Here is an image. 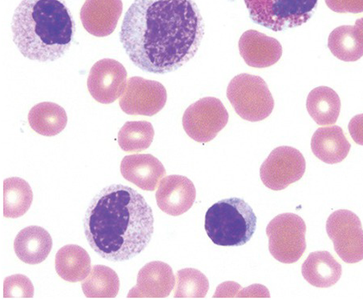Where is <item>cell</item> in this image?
Returning <instances> with one entry per match:
<instances>
[{
  "label": "cell",
  "mask_w": 363,
  "mask_h": 301,
  "mask_svg": "<svg viewBox=\"0 0 363 301\" xmlns=\"http://www.w3.org/2000/svg\"><path fill=\"white\" fill-rule=\"evenodd\" d=\"M204 34V21L194 0H135L120 39L140 69L165 74L194 57Z\"/></svg>",
  "instance_id": "6da1fadb"
},
{
  "label": "cell",
  "mask_w": 363,
  "mask_h": 301,
  "mask_svg": "<svg viewBox=\"0 0 363 301\" xmlns=\"http://www.w3.org/2000/svg\"><path fill=\"white\" fill-rule=\"evenodd\" d=\"M84 226L91 248L104 259L120 262L146 249L155 231V218L143 195L114 184L91 200Z\"/></svg>",
  "instance_id": "7a4b0ae2"
},
{
  "label": "cell",
  "mask_w": 363,
  "mask_h": 301,
  "mask_svg": "<svg viewBox=\"0 0 363 301\" xmlns=\"http://www.w3.org/2000/svg\"><path fill=\"white\" fill-rule=\"evenodd\" d=\"M11 30L24 57L45 63L69 50L76 24L65 0H22L12 18Z\"/></svg>",
  "instance_id": "3957f363"
},
{
  "label": "cell",
  "mask_w": 363,
  "mask_h": 301,
  "mask_svg": "<svg viewBox=\"0 0 363 301\" xmlns=\"http://www.w3.org/2000/svg\"><path fill=\"white\" fill-rule=\"evenodd\" d=\"M257 217L253 208L240 198L220 200L208 208L205 229L219 246H242L254 236Z\"/></svg>",
  "instance_id": "277c9868"
},
{
  "label": "cell",
  "mask_w": 363,
  "mask_h": 301,
  "mask_svg": "<svg viewBox=\"0 0 363 301\" xmlns=\"http://www.w3.org/2000/svg\"><path fill=\"white\" fill-rule=\"evenodd\" d=\"M251 20L274 32L303 25L315 14L318 0H244Z\"/></svg>",
  "instance_id": "5b68a950"
},
{
  "label": "cell",
  "mask_w": 363,
  "mask_h": 301,
  "mask_svg": "<svg viewBox=\"0 0 363 301\" xmlns=\"http://www.w3.org/2000/svg\"><path fill=\"white\" fill-rule=\"evenodd\" d=\"M227 98L243 120L258 122L272 113L274 101L264 79L250 74L233 78L227 88Z\"/></svg>",
  "instance_id": "8992f818"
},
{
  "label": "cell",
  "mask_w": 363,
  "mask_h": 301,
  "mask_svg": "<svg viewBox=\"0 0 363 301\" xmlns=\"http://www.w3.org/2000/svg\"><path fill=\"white\" fill-rule=\"evenodd\" d=\"M306 232L305 221L298 215H279L267 228L270 254L281 263H296L306 249Z\"/></svg>",
  "instance_id": "52a82bcc"
},
{
  "label": "cell",
  "mask_w": 363,
  "mask_h": 301,
  "mask_svg": "<svg viewBox=\"0 0 363 301\" xmlns=\"http://www.w3.org/2000/svg\"><path fill=\"white\" fill-rule=\"evenodd\" d=\"M229 121L224 104L217 98L206 97L191 104L184 112L182 125L188 136L199 143L216 137Z\"/></svg>",
  "instance_id": "ba28073f"
},
{
  "label": "cell",
  "mask_w": 363,
  "mask_h": 301,
  "mask_svg": "<svg viewBox=\"0 0 363 301\" xmlns=\"http://www.w3.org/2000/svg\"><path fill=\"white\" fill-rule=\"evenodd\" d=\"M327 232L336 254L344 262L355 263L363 260V230L355 213L346 210L332 213L327 221Z\"/></svg>",
  "instance_id": "9c48e42d"
},
{
  "label": "cell",
  "mask_w": 363,
  "mask_h": 301,
  "mask_svg": "<svg viewBox=\"0 0 363 301\" xmlns=\"http://www.w3.org/2000/svg\"><path fill=\"white\" fill-rule=\"evenodd\" d=\"M306 168L303 154L292 147H277L261 166L262 183L274 191H281L303 176Z\"/></svg>",
  "instance_id": "30bf717a"
},
{
  "label": "cell",
  "mask_w": 363,
  "mask_h": 301,
  "mask_svg": "<svg viewBox=\"0 0 363 301\" xmlns=\"http://www.w3.org/2000/svg\"><path fill=\"white\" fill-rule=\"evenodd\" d=\"M167 102L164 85L135 76L128 79L119 104L128 115L152 116L162 110Z\"/></svg>",
  "instance_id": "8fae6325"
},
{
  "label": "cell",
  "mask_w": 363,
  "mask_h": 301,
  "mask_svg": "<svg viewBox=\"0 0 363 301\" xmlns=\"http://www.w3.org/2000/svg\"><path fill=\"white\" fill-rule=\"evenodd\" d=\"M128 73L125 67L113 59H103L92 66L88 78V89L98 103H114L124 93Z\"/></svg>",
  "instance_id": "7c38bea8"
},
{
  "label": "cell",
  "mask_w": 363,
  "mask_h": 301,
  "mask_svg": "<svg viewBox=\"0 0 363 301\" xmlns=\"http://www.w3.org/2000/svg\"><path fill=\"white\" fill-rule=\"evenodd\" d=\"M156 199L160 210L170 216H181L193 207L196 188L193 182L186 176H166L160 183Z\"/></svg>",
  "instance_id": "4fadbf2b"
},
{
  "label": "cell",
  "mask_w": 363,
  "mask_h": 301,
  "mask_svg": "<svg viewBox=\"0 0 363 301\" xmlns=\"http://www.w3.org/2000/svg\"><path fill=\"white\" fill-rule=\"evenodd\" d=\"M173 269L167 263L152 261L140 270L137 285L129 291L128 298H165L175 286Z\"/></svg>",
  "instance_id": "5bb4252c"
},
{
  "label": "cell",
  "mask_w": 363,
  "mask_h": 301,
  "mask_svg": "<svg viewBox=\"0 0 363 301\" xmlns=\"http://www.w3.org/2000/svg\"><path fill=\"white\" fill-rule=\"evenodd\" d=\"M123 12L121 0H85L81 10L83 26L96 37L112 34Z\"/></svg>",
  "instance_id": "9a60e30c"
},
{
  "label": "cell",
  "mask_w": 363,
  "mask_h": 301,
  "mask_svg": "<svg viewBox=\"0 0 363 301\" xmlns=\"http://www.w3.org/2000/svg\"><path fill=\"white\" fill-rule=\"evenodd\" d=\"M239 51L246 64L264 69L279 62L282 55L279 41L255 30L243 33L239 40Z\"/></svg>",
  "instance_id": "2e32d148"
},
{
  "label": "cell",
  "mask_w": 363,
  "mask_h": 301,
  "mask_svg": "<svg viewBox=\"0 0 363 301\" xmlns=\"http://www.w3.org/2000/svg\"><path fill=\"white\" fill-rule=\"evenodd\" d=\"M123 177L144 191L153 192L166 175L164 165L150 154H136L124 157L121 164Z\"/></svg>",
  "instance_id": "e0dca14e"
},
{
  "label": "cell",
  "mask_w": 363,
  "mask_h": 301,
  "mask_svg": "<svg viewBox=\"0 0 363 301\" xmlns=\"http://www.w3.org/2000/svg\"><path fill=\"white\" fill-rule=\"evenodd\" d=\"M352 145L340 126L320 127L311 139V149L325 164L341 163L349 154Z\"/></svg>",
  "instance_id": "ac0fdd59"
},
{
  "label": "cell",
  "mask_w": 363,
  "mask_h": 301,
  "mask_svg": "<svg viewBox=\"0 0 363 301\" xmlns=\"http://www.w3.org/2000/svg\"><path fill=\"white\" fill-rule=\"evenodd\" d=\"M52 249V239L45 229L30 226L18 233L14 242L15 253L28 265H38L47 259Z\"/></svg>",
  "instance_id": "d6986e66"
},
{
  "label": "cell",
  "mask_w": 363,
  "mask_h": 301,
  "mask_svg": "<svg viewBox=\"0 0 363 301\" xmlns=\"http://www.w3.org/2000/svg\"><path fill=\"white\" fill-rule=\"evenodd\" d=\"M342 273V266L328 251L311 254L301 266L304 279L310 285L320 288L336 285Z\"/></svg>",
  "instance_id": "ffe728a7"
},
{
  "label": "cell",
  "mask_w": 363,
  "mask_h": 301,
  "mask_svg": "<svg viewBox=\"0 0 363 301\" xmlns=\"http://www.w3.org/2000/svg\"><path fill=\"white\" fill-rule=\"evenodd\" d=\"M55 265L60 278L72 283L84 280L91 272V258L87 251L76 244L61 248L55 256Z\"/></svg>",
  "instance_id": "44dd1931"
},
{
  "label": "cell",
  "mask_w": 363,
  "mask_h": 301,
  "mask_svg": "<svg viewBox=\"0 0 363 301\" xmlns=\"http://www.w3.org/2000/svg\"><path fill=\"white\" fill-rule=\"evenodd\" d=\"M306 108L311 118L318 125H335L340 114V98L333 89L322 86L310 92L307 97Z\"/></svg>",
  "instance_id": "7402d4cb"
},
{
  "label": "cell",
  "mask_w": 363,
  "mask_h": 301,
  "mask_svg": "<svg viewBox=\"0 0 363 301\" xmlns=\"http://www.w3.org/2000/svg\"><path fill=\"white\" fill-rule=\"evenodd\" d=\"M28 122L35 132L45 137H54L65 128L67 116L65 110L58 104L43 102L30 110Z\"/></svg>",
  "instance_id": "603a6c76"
},
{
  "label": "cell",
  "mask_w": 363,
  "mask_h": 301,
  "mask_svg": "<svg viewBox=\"0 0 363 301\" xmlns=\"http://www.w3.org/2000/svg\"><path fill=\"white\" fill-rule=\"evenodd\" d=\"M33 193L29 183L21 178L11 177L4 182V216L18 218L32 205Z\"/></svg>",
  "instance_id": "cb8c5ba5"
},
{
  "label": "cell",
  "mask_w": 363,
  "mask_h": 301,
  "mask_svg": "<svg viewBox=\"0 0 363 301\" xmlns=\"http://www.w3.org/2000/svg\"><path fill=\"white\" fill-rule=\"evenodd\" d=\"M82 290L89 298H114L120 290V280L113 269L95 266L83 282Z\"/></svg>",
  "instance_id": "d4e9b609"
},
{
  "label": "cell",
  "mask_w": 363,
  "mask_h": 301,
  "mask_svg": "<svg viewBox=\"0 0 363 301\" xmlns=\"http://www.w3.org/2000/svg\"><path fill=\"white\" fill-rule=\"evenodd\" d=\"M328 47L335 57L344 62H354L363 57V42L354 26H341L330 34Z\"/></svg>",
  "instance_id": "484cf974"
},
{
  "label": "cell",
  "mask_w": 363,
  "mask_h": 301,
  "mask_svg": "<svg viewBox=\"0 0 363 301\" xmlns=\"http://www.w3.org/2000/svg\"><path fill=\"white\" fill-rule=\"evenodd\" d=\"M155 129L147 121H128L118 133V144L126 152H140L149 149L155 138Z\"/></svg>",
  "instance_id": "4316f807"
},
{
  "label": "cell",
  "mask_w": 363,
  "mask_h": 301,
  "mask_svg": "<svg viewBox=\"0 0 363 301\" xmlns=\"http://www.w3.org/2000/svg\"><path fill=\"white\" fill-rule=\"evenodd\" d=\"M206 276L194 268H184L177 273L175 298H204L208 291Z\"/></svg>",
  "instance_id": "83f0119b"
},
{
  "label": "cell",
  "mask_w": 363,
  "mask_h": 301,
  "mask_svg": "<svg viewBox=\"0 0 363 301\" xmlns=\"http://www.w3.org/2000/svg\"><path fill=\"white\" fill-rule=\"evenodd\" d=\"M33 296L34 286L26 276L12 275L4 280V298H33Z\"/></svg>",
  "instance_id": "f1b7e54d"
},
{
  "label": "cell",
  "mask_w": 363,
  "mask_h": 301,
  "mask_svg": "<svg viewBox=\"0 0 363 301\" xmlns=\"http://www.w3.org/2000/svg\"><path fill=\"white\" fill-rule=\"evenodd\" d=\"M325 4L337 13L359 14L363 12V0H325Z\"/></svg>",
  "instance_id": "f546056e"
},
{
  "label": "cell",
  "mask_w": 363,
  "mask_h": 301,
  "mask_svg": "<svg viewBox=\"0 0 363 301\" xmlns=\"http://www.w3.org/2000/svg\"><path fill=\"white\" fill-rule=\"evenodd\" d=\"M348 129L354 142L363 146V114L354 116L349 123Z\"/></svg>",
  "instance_id": "4dcf8cb0"
},
{
  "label": "cell",
  "mask_w": 363,
  "mask_h": 301,
  "mask_svg": "<svg viewBox=\"0 0 363 301\" xmlns=\"http://www.w3.org/2000/svg\"><path fill=\"white\" fill-rule=\"evenodd\" d=\"M354 30L359 40L363 42V18L357 20L354 24Z\"/></svg>",
  "instance_id": "1f68e13d"
}]
</instances>
